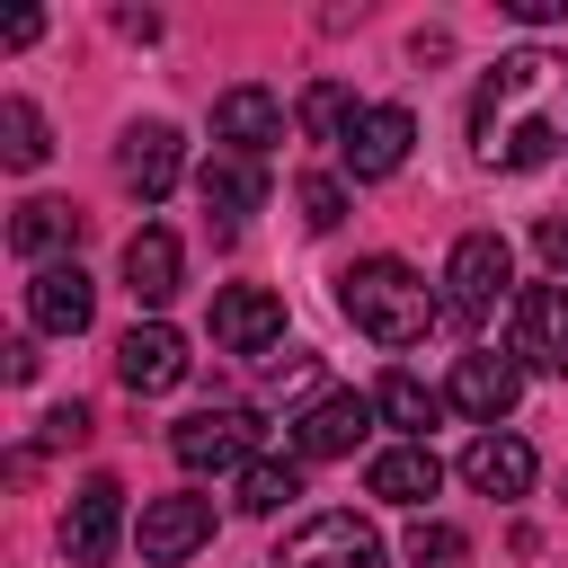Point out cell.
<instances>
[{
    "instance_id": "24",
    "label": "cell",
    "mask_w": 568,
    "mask_h": 568,
    "mask_svg": "<svg viewBox=\"0 0 568 568\" xmlns=\"http://www.w3.org/2000/svg\"><path fill=\"white\" fill-rule=\"evenodd\" d=\"M44 151H53V142H44V115H36L27 98H0V160H9V169H44Z\"/></svg>"
},
{
    "instance_id": "19",
    "label": "cell",
    "mask_w": 568,
    "mask_h": 568,
    "mask_svg": "<svg viewBox=\"0 0 568 568\" xmlns=\"http://www.w3.org/2000/svg\"><path fill=\"white\" fill-rule=\"evenodd\" d=\"M178 266H186V248H178V231H160V222H142V231L124 240V293H133L142 311H160V302L178 293Z\"/></svg>"
},
{
    "instance_id": "17",
    "label": "cell",
    "mask_w": 568,
    "mask_h": 568,
    "mask_svg": "<svg viewBox=\"0 0 568 568\" xmlns=\"http://www.w3.org/2000/svg\"><path fill=\"white\" fill-rule=\"evenodd\" d=\"M195 195H204V213L222 222V231H240L257 204H266V160H240V151H213L204 169H195Z\"/></svg>"
},
{
    "instance_id": "11",
    "label": "cell",
    "mask_w": 568,
    "mask_h": 568,
    "mask_svg": "<svg viewBox=\"0 0 568 568\" xmlns=\"http://www.w3.org/2000/svg\"><path fill=\"white\" fill-rule=\"evenodd\" d=\"M213 346H222V355H266V346H284V293H266V284H222V293H213Z\"/></svg>"
},
{
    "instance_id": "4",
    "label": "cell",
    "mask_w": 568,
    "mask_h": 568,
    "mask_svg": "<svg viewBox=\"0 0 568 568\" xmlns=\"http://www.w3.org/2000/svg\"><path fill=\"white\" fill-rule=\"evenodd\" d=\"M275 568H390V550H382V532H373L364 515L328 506V515H311V524L284 532Z\"/></svg>"
},
{
    "instance_id": "16",
    "label": "cell",
    "mask_w": 568,
    "mask_h": 568,
    "mask_svg": "<svg viewBox=\"0 0 568 568\" xmlns=\"http://www.w3.org/2000/svg\"><path fill=\"white\" fill-rule=\"evenodd\" d=\"M462 479H470L479 497H524V488L541 479V462H532V444H524V435L488 426V435H470V444H462Z\"/></svg>"
},
{
    "instance_id": "30",
    "label": "cell",
    "mask_w": 568,
    "mask_h": 568,
    "mask_svg": "<svg viewBox=\"0 0 568 568\" xmlns=\"http://www.w3.org/2000/svg\"><path fill=\"white\" fill-rule=\"evenodd\" d=\"M80 435H89V408H80V399H62V408L44 417V444H80Z\"/></svg>"
},
{
    "instance_id": "28",
    "label": "cell",
    "mask_w": 568,
    "mask_h": 568,
    "mask_svg": "<svg viewBox=\"0 0 568 568\" xmlns=\"http://www.w3.org/2000/svg\"><path fill=\"white\" fill-rule=\"evenodd\" d=\"M532 248H541L550 275H568V213H541V222H532Z\"/></svg>"
},
{
    "instance_id": "29",
    "label": "cell",
    "mask_w": 568,
    "mask_h": 568,
    "mask_svg": "<svg viewBox=\"0 0 568 568\" xmlns=\"http://www.w3.org/2000/svg\"><path fill=\"white\" fill-rule=\"evenodd\" d=\"M497 9H506L515 27H559V18H568V0H497Z\"/></svg>"
},
{
    "instance_id": "31",
    "label": "cell",
    "mask_w": 568,
    "mask_h": 568,
    "mask_svg": "<svg viewBox=\"0 0 568 568\" xmlns=\"http://www.w3.org/2000/svg\"><path fill=\"white\" fill-rule=\"evenodd\" d=\"M36 364H44V355H36V337H18V346H9V382H36Z\"/></svg>"
},
{
    "instance_id": "5",
    "label": "cell",
    "mask_w": 568,
    "mask_h": 568,
    "mask_svg": "<svg viewBox=\"0 0 568 568\" xmlns=\"http://www.w3.org/2000/svg\"><path fill=\"white\" fill-rule=\"evenodd\" d=\"M382 408H373V390H320L302 417H284V444H293V462H337V453H355L364 444V426H373Z\"/></svg>"
},
{
    "instance_id": "3",
    "label": "cell",
    "mask_w": 568,
    "mask_h": 568,
    "mask_svg": "<svg viewBox=\"0 0 568 568\" xmlns=\"http://www.w3.org/2000/svg\"><path fill=\"white\" fill-rule=\"evenodd\" d=\"M497 302H515V248H506L497 231H462L453 257H444V311H453L462 328H479Z\"/></svg>"
},
{
    "instance_id": "12",
    "label": "cell",
    "mask_w": 568,
    "mask_h": 568,
    "mask_svg": "<svg viewBox=\"0 0 568 568\" xmlns=\"http://www.w3.org/2000/svg\"><path fill=\"white\" fill-rule=\"evenodd\" d=\"M115 373H124L133 399H160V390L186 382V337H178L169 320H133V328L115 337Z\"/></svg>"
},
{
    "instance_id": "13",
    "label": "cell",
    "mask_w": 568,
    "mask_h": 568,
    "mask_svg": "<svg viewBox=\"0 0 568 568\" xmlns=\"http://www.w3.org/2000/svg\"><path fill=\"white\" fill-rule=\"evenodd\" d=\"M142 559L151 568H178L213 541V497H142V524H133Z\"/></svg>"
},
{
    "instance_id": "2",
    "label": "cell",
    "mask_w": 568,
    "mask_h": 568,
    "mask_svg": "<svg viewBox=\"0 0 568 568\" xmlns=\"http://www.w3.org/2000/svg\"><path fill=\"white\" fill-rule=\"evenodd\" d=\"M337 311L373 337V346H417L435 320H444V293L408 266V257H355L337 275Z\"/></svg>"
},
{
    "instance_id": "20",
    "label": "cell",
    "mask_w": 568,
    "mask_h": 568,
    "mask_svg": "<svg viewBox=\"0 0 568 568\" xmlns=\"http://www.w3.org/2000/svg\"><path fill=\"white\" fill-rule=\"evenodd\" d=\"M80 240V213L62 204V195H27L18 213H9V248L18 257H36V266H62V248Z\"/></svg>"
},
{
    "instance_id": "14",
    "label": "cell",
    "mask_w": 568,
    "mask_h": 568,
    "mask_svg": "<svg viewBox=\"0 0 568 568\" xmlns=\"http://www.w3.org/2000/svg\"><path fill=\"white\" fill-rule=\"evenodd\" d=\"M115 532H124V488L98 470V479H80V497L62 506V559H71V568H98V559L115 550Z\"/></svg>"
},
{
    "instance_id": "6",
    "label": "cell",
    "mask_w": 568,
    "mask_h": 568,
    "mask_svg": "<svg viewBox=\"0 0 568 568\" xmlns=\"http://www.w3.org/2000/svg\"><path fill=\"white\" fill-rule=\"evenodd\" d=\"M169 453H178V470H248L257 417L248 408H195V417L169 426Z\"/></svg>"
},
{
    "instance_id": "21",
    "label": "cell",
    "mask_w": 568,
    "mask_h": 568,
    "mask_svg": "<svg viewBox=\"0 0 568 568\" xmlns=\"http://www.w3.org/2000/svg\"><path fill=\"white\" fill-rule=\"evenodd\" d=\"M364 479H373L382 506H426L444 488V462H435V444H390V453H373Z\"/></svg>"
},
{
    "instance_id": "9",
    "label": "cell",
    "mask_w": 568,
    "mask_h": 568,
    "mask_svg": "<svg viewBox=\"0 0 568 568\" xmlns=\"http://www.w3.org/2000/svg\"><path fill=\"white\" fill-rule=\"evenodd\" d=\"M524 373H568V284H524L515 293V346Z\"/></svg>"
},
{
    "instance_id": "7",
    "label": "cell",
    "mask_w": 568,
    "mask_h": 568,
    "mask_svg": "<svg viewBox=\"0 0 568 568\" xmlns=\"http://www.w3.org/2000/svg\"><path fill=\"white\" fill-rule=\"evenodd\" d=\"M408 142H417V115H408V106H364V115L346 124L337 160H346L355 186H373V178H399V169H408Z\"/></svg>"
},
{
    "instance_id": "23",
    "label": "cell",
    "mask_w": 568,
    "mask_h": 568,
    "mask_svg": "<svg viewBox=\"0 0 568 568\" xmlns=\"http://www.w3.org/2000/svg\"><path fill=\"white\" fill-rule=\"evenodd\" d=\"M302 497V462H248L240 470V515H284Z\"/></svg>"
},
{
    "instance_id": "8",
    "label": "cell",
    "mask_w": 568,
    "mask_h": 568,
    "mask_svg": "<svg viewBox=\"0 0 568 568\" xmlns=\"http://www.w3.org/2000/svg\"><path fill=\"white\" fill-rule=\"evenodd\" d=\"M444 399L488 435L497 417H515V399H524V364L515 355H488V346H470L462 364H453V382H444Z\"/></svg>"
},
{
    "instance_id": "10",
    "label": "cell",
    "mask_w": 568,
    "mask_h": 568,
    "mask_svg": "<svg viewBox=\"0 0 568 568\" xmlns=\"http://www.w3.org/2000/svg\"><path fill=\"white\" fill-rule=\"evenodd\" d=\"M284 142V98L275 89H257V80H240V89H222L213 98V151H240V160H266Z\"/></svg>"
},
{
    "instance_id": "18",
    "label": "cell",
    "mask_w": 568,
    "mask_h": 568,
    "mask_svg": "<svg viewBox=\"0 0 568 568\" xmlns=\"http://www.w3.org/2000/svg\"><path fill=\"white\" fill-rule=\"evenodd\" d=\"M115 169H124V186H133L142 204H160V195L178 186V169H186L178 124H133V133H124V151H115Z\"/></svg>"
},
{
    "instance_id": "15",
    "label": "cell",
    "mask_w": 568,
    "mask_h": 568,
    "mask_svg": "<svg viewBox=\"0 0 568 568\" xmlns=\"http://www.w3.org/2000/svg\"><path fill=\"white\" fill-rule=\"evenodd\" d=\"M27 320L44 328V337H80L89 320H98V284L62 257V266H36L27 275Z\"/></svg>"
},
{
    "instance_id": "1",
    "label": "cell",
    "mask_w": 568,
    "mask_h": 568,
    "mask_svg": "<svg viewBox=\"0 0 568 568\" xmlns=\"http://www.w3.org/2000/svg\"><path fill=\"white\" fill-rule=\"evenodd\" d=\"M470 151L488 169H541L568 151V53H497L470 89Z\"/></svg>"
},
{
    "instance_id": "27",
    "label": "cell",
    "mask_w": 568,
    "mask_h": 568,
    "mask_svg": "<svg viewBox=\"0 0 568 568\" xmlns=\"http://www.w3.org/2000/svg\"><path fill=\"white\" fill-rule=\"evenodd\" d=\"M293 195H302V222H311V231H337V222H346V178L311 169V178H302Z\"/></svg>"
},
{
    "instance_id": "25",
    "label": "cell",
    "mask_w": 568,
    "mask_h": 568,
    "mask_svg": "<svg viewBox=\"0 0 568 568\" xmlns=\"http://www.w3.org/2000/svg\"><path fill=\"white\" fill-rule=\"evenodd\" d=\"M364 106L346 98V80H311L302 89V133H320V142H346V124H355Z\"/></svg>"
},
{
    "instance_id": "22",
    "label": "cell",
    "mask_w": 568,
    "mask_h": 568,
    "mask_svg": "<svg viewBox=\"0 0 568 568\" xmlns=\"http://www.w3.org/2000/svg\"><path fill=\"white\" fill-rule=\"evenodd\" d=\"M373 408H382L390 426H408V444H426V426H435V408H444V399H435L417 373H382V382H373Z\"/></svg>"
},
{
    "instance_id": "26",
    "label": "cell",
    "mask_w": 568,
    "mask_h": 568,
    "mask_svg": "<svg viewBox=\"0 0 568 568\" xmlns=\"http://www.w3.org/2000/svg\"><path fill=\"white\" fill-rule=\"evenodd\" d=\"M462 559H470V532H462V524L426 515V524L408 532V568H462Z\"/></svg>"
}]
</instances>
